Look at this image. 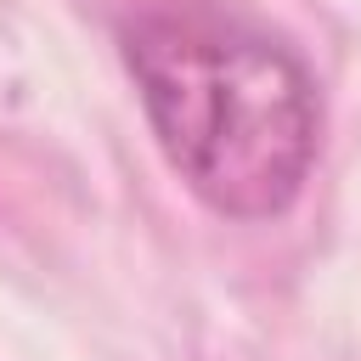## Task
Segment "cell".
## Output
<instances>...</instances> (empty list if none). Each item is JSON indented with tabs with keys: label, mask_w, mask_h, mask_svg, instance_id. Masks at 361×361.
<instances>
[{
	"label": "cell",
	"mask_w": 361,
	"mask_h": 361,
	"mask_svg": "<svg viewBox=\"0 0 361 361\" xmlns=\"http://www.w3.org/2000/svg\"><path fill=\"white\" fill-rule=\"evenodd\" d=\"M169 169L231 220L282 214L322 147L305 56L231 0H147L118 23Z\"/></svg>",
	"instance_id": "obj_1"
}]
</instances>
